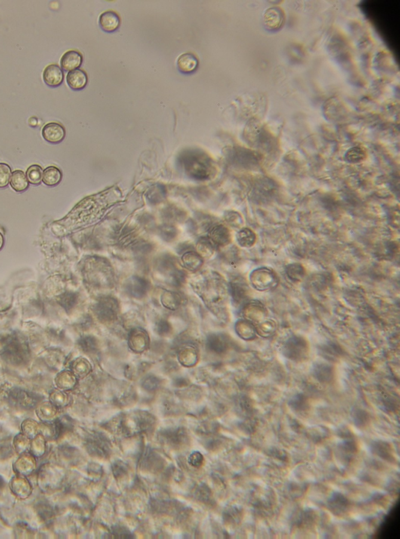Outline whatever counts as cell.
I'll list each match as a JSON object with an SVG mask.
<instances>
[{
    "label": "cell",
    "mask_w": 400,
    "mask_h": 539,
    "mask_svg": "<svg viewBox=\"0 0 400 539\" xmlns=\"http://www.w3.org/2000/svg\"><path fill=\"white\" fill-rule=\"evenodd\" d=\"M182 165L185 173L196 180H207L214 174L215 169L211 160L202 152L189 151L182 158Z\"/></svg>",
    "instance_id": "obj_1"
},
{
    "label": "cell",
    "mask_w": 400,
    "mask_h": 539,
    "mask_svg": "<svg viewBox=\"0 0 400 539\" xmlns=\"http://www.w3.org/2000/svg\"><path fill=\"white\" fill-rule=\"evenodd\" d=\"M250 281L253 288L258 291L273 289L278 285L279 279L273 270L268 267L256 269L250 275Z\"/></svg>",
    "instance_id": "obj_2"
},
{
    "label": "cell",
    "mask_w": 400,
    "mask_h": 539,
    "mask_svg": "<svg viewBox=\"0 0 400 539\" xmlns=\"http://www.w3.org/2000/svg\"><path fill=\"white\" fill-rule=\"evenodd\" d=\"M283 353L288 359L300 362L306 359L309 354V345L302 336H293L283 346Z\"/></svg>",
    "instance_id": "obj_3"
},
{
    "label": "cell",
    "mask_w": 400,
    "mask_h": 539,
    "mask_svg": "<svg viewBox=\"0 0 400 539\" xmlns=\"http://www.w3.org/2000/svg\"><path fill=\"white\" fill-rule=\"evenodd\" d=\"M60 475L56 468L50 463H45L38 470V485L43 491H51L60 484Z\"/></svg>",
    "instance_id": "obj_4"
},
{
    "label": "cell",
    "mask_w": 400,
    "mask_h": 539,
    "mask_svg": "<svg viewBox=\"0 0 400 539\" xmlns=\"http://www.w3.org/2000/svg\"><path fill=\"white\" fill-rule=\"evenodd\" d=\"M13 467L17 475L30 476L37 469L36 457L30 452L21 453L13 463Z\"/></svg>",
    "instance_id": "obj_5"
},
{
    "label": "cell",
    "mask_w": 400,
    "mask_h": 539,
    "mask_svg": "<svg viewBox=\"0 0 400 539\" xmlns=\"http://www.w3.org/2000/svg\"><path fill=\"white\" fill-rule=\"evenodd\" d=\"M10 488L12 493L20 500H27L33 492L32 484L27 477L23 475L13 476L10 481Z\"/></svg>",
    "instance_id": "obj_6"
},
{
    "label": "cell",
    "mask_w": 400,
    "mask_h": 539,
    "mask_svg": "<svg viewBox=\"0 0 400 539\" xmlns=\"http://www.w3.org/2000/svg\"><path fill=\"white\" fill-rule=\"evenodd\" d=\"M66 136L64 127L58 123H49L42 128V136L48 143L57 144L61 143Z\"/></svg>",
    "instance_id": "obj_7"
},
{
    "label": "cell",
    "mask_w": 400,
    "mask_h": 539,
    "mask_svg": "<svg viewBox=\"0 0 400 539\" xmlns=\"http://www.w3.org/2000/svg\"><path fill=\"white\" fill-rule=\"evenodd\" d=\"M327 508L336 516H342L347 513L350 508V501L344 495L336 493L327 502Z\"/></svg>",
    "instance_id": "obj_8"
},
{
    "label": "cell",
    "mask_w": 400,
    "mask_h": 539,
    "mask_svg": "<svg viewBox=\"0 0 400 539\" xmlns=\"http://www.w3.org/2000/svg\"><path fill=\"white\" fill-rule=\"evenodd\" d=\"M209 239L212 243L218 246L228 245L231 242L230 231L222 224H216L211 227L209 232Z\"/></svg>",
    "instance_id": "obj_9"
},
{
    "label": "cell",
    "mask_w": 400,
    "mask_h": 539,
    "mask_svg": "<svg viewBox=\"0 0 400 539\" xmlns=\"http://www.w3.org/2000/svg\"><path fill=\"white\" fill-rule=\"evenodd\" d=\"M284 21V13L278 7L268 9L263 15V22L269 30H278Z\"/></svg>",
    "instance_id": "obj_10"
},
{
    "label": "cell",
    "mask_w": 400,
    "mask_h": 539,
    "mask_svg": "<svg viewBox=\"0 0 400 539\" xmlns=\"http://www.w3.org/2000/svg\"><path fill=\"white\" fill-rule=\"evenodd\" d=\"M64 75L63 70L56 63L48 65L44 70L43 79L50 87H58L63 83Z\"/></svg>",
    "instance_id": "obj_11"
},
{
    "label": "cell",
    "mask_w": 400,
    "mask_h": 539,
    "mask_svg": "<svg viewBox=\"0 0 400 539\" xmlns=\"http://www.w3.org/2000/svg\"><path fill=\"white\" fill-rule=\"evenodd\" d=\"M83 61V56L80 52L77 50H69L66 52L60 60L61 69L65 72H72L74 70L78 69Z\"/></svg>",
    "instance_id": "obj_12"
},
{
    "label": "cell",
    "mask_w": 400,
    "mask_h": 539,
    "mask_svg": "<svg viewBox=\"0 0 400 539\" xmlns=\"http://www.w3.org/2000/svg\"><path fill=\"white\" fill-rule=\"evenodd\" d=\"M99 26L106 32L116 31L121 25V19L116 12L107 10L102 13L99 20Z\"/></svg>",
    "instance_id": "obj_13"
},
{
    "label": "cell",
    "mask_w": 400,
    "mask_h": 539,
    "mask_svg": "<svg viewBox=\"0 0 400 539\" xmlns=\"http://www.w3.org/2000/svg\"><path fill=\"white\" fill-rule=\"evenodd\" d=\"M66 82L70 88L78 91L85 88L88 83V76L83 70H74L66 75Z\"/></svg>",
    "instance_id": "obj_14"
},
{
    "label": "cell",
    "mask_w": 400,
    "mask_h": 539,
    "mask_svg": "<svg viewBox=\"0 0 400 539\" xmlns=\"http://www.w3.org/2000/svg\"><path fill=\"white\" fill-rule=\"evenodd\" d=\"M198 59L192 53L181 55L177 60V68L182 73H192L198 68Z\"/></svg>",
    "instance_id": "obj_15"
},
{
    "label": "cell",
    "mask_w": 400,
    "mask_h": 539,
    "mask_svg": "<svg viewBox=\"0 0 400 539\" xmlns=\"http://www.w3.org/2000/svg\"><path fill=\"white\" fill-rule=\"evenodd\" d=\"M4 351L7 355H17L20 356L25 353V351H28L25 343L21 342L17 336H10L7 338V343L4 346Z\"/></svg>",
    "instance_id": "obj_16"
},
{
    "label": "cell",
    "mask_w": 400,
    "mask_h": 539,
    "mask_svg": "<svg viewBox=\"0 0 400 539\" xmlns=\"http://www.w3.org/2000/svg\"><path fill=\"white\" fill-rule=\"evenodd\" d=\"M37 417L44 423H50L55 420L57 414L56 407L51 402H43L36 408Z\"/></svg>",
    "instance_id": "obj_17"
},
{
    "label": "cell",
    "mask_w": 400,
    "mask_h": 539,
    "mask_svg": "<svg viewBox=\"0 0 400 539\" xmlns=\"http://www.w3.org/2000/svg\"><path fill=\"white\" fill-rule=\"evenodd\" d=\"M313 373L315 378L321 383H329L334 378V370L327 364H318L314 367Z\"/></svg>",
    "instance_id": "obj_18"
},
{
    "label": "cell",
    "mask_w": 400,
    "mask_h": 539,
    "mask_svg": "<svg viewBox=\"0 0 400 539\" xmlns=\"http://www.w3.org/2000/svg\"><path fill=\"white\" fill-rule=\"evenodd\" d=\"M148 288L147 281L141 278L135 277L127 284V291L134 297H142Z\"/></svg>",
    "instance_id": "obj_19"
},
{
    "label": "cell",
    "mask_w": 400,
    "mask_h": 539,
    "mask_svg": "<svg viewBox=\"0 0 400 539\" xmlns=\"http://www.w3.org/2000/svg\"><path fill=\"white\" fill-rule=\"evenodd\" d=\"M47 439L41 433L38 434L31 440L30 452L36 458L43 457L47 452Z\"/></svg>",
    "instance_id": "obj_20"
},
{
    "label": "cell",
    "mask_w": 400,
    "mask_h": 539,
    "mask_svg": "<svg viewBox=\"0 0 400 539\" xmlns=\"http://www.w3.org/2000/svg\"><path fill=\"white\" fill-rule=\"evenodd\" d=\"M10 186L13 190L17 192H24L27 190L29 186V182L25 173L21 171H13L10 177Z\"/></svg>",
    "instance_id": "obj_21"
},
{
    "label": "cell",
    "mask_w": 400,
    "mask_h": 539,
    "mask_svg": "<svg viewBox=\"0 0 400 539\" xmlns=\"http://www.w3.org/2000/svg\"><path fill=\"white\" fill-rule=\"evenodd\" d=\"M62 180V173L57 167H49L45 169L42 175L44 184L48 186H57Z\"/></svg>",
    "instance_id": "obj_22"
},
{
    "label": "cell",
    "mask_w": 400,
    "mask_h": 539,
    "mask_svg": "<svg viewBox=\"0 0 400 539\" xmlns=\"http://www.w3.org/2000/svg\"><path fill=\"white\" fill-rule=\"evenodd\" d=\"M237 241L241 247L250 248L256 242V235L252 229L242 228L237 235Z\"/></svg>",
    "instance_id": "obj_23"
},
{
    "label": "cell",
    "mask_w": 400,
    "mask_h": 539,
    "mask_svg": "<svg viewBox=\"0 0 400 539\" xmlns=\"http://www.w3.org/2000/svg\"><path fill=\"white\" fill-rule=\"evenodd\" d=\"M371 450H372L373 453L376 456L383 459V460L390 461L391 460L393 459V453H392V447L387 442H374L372 445V447H371Z\"/></svg>",
    "instance_id": "obj_24"
},
{
    "label": "cell",
    "mask_w": 400,
    "mask_h": 539,
    "mask_svg": "<svg viewBox=\"0 0 400 539\" xmlns=\"http://www.w3.org/2000/svg\"><path fill=\"white\" fill-rule=\"evenodd\" d=\"M20 429H21V432L24 435H26L28 438H30L32 439L34 437L36 436L38 434L41 433L42 426L38 422L35 421V420H32V419H26V420L22 422Z\"/></svg>",
    "instance_id": "obj_25"
},
{
    "label": "cell",
    "mask_w": 400,
    "mask_h": 539,
    "mask_svg": "<svg viewBox=\"0 0 400 539\" xmlns=\"http://www.w3.org/2000/svg\"><path fill=\"white\" fill-rule=\"evenodd\" d=\"M30 438L24 435L22 432L17 434L13 439V446L16 453L20 455L21 453H27L30 450L31 445Z\"/></svg>",
    "instance_id": "obj_26"
},
{
    "label": "cell",
    "mask_w": 400,
    "mask_h": 539,
    "mask_svg": "<svg viewBox=\"0 0 400 539\" xmlns=\"http://www.w3.org/2000/svg\"><path fill=\"white\" fill-rule=\"evenodd\" d=\"M42 175H43V170L40 166L36 165V164L31 166L27 170V178H28V182H30L32 185H39L42 180Z\"/></svg>",
    "instance_id": "obj_27"
},
{
    "label": "cell",
    "mask_w": 400,
    "mask_h": 539,
    "mask_svg": "<svg viewBox=\"0 0 400 539\" xmlns=\"http://www.w3.org/2000/svg\"><path fill=\"white\" fill-rule=\"evenodd\" d=\"M208 346L211 350L222 352L226 350L228 342L222 335H212L209 338Z\"/></svg>",
    "instance_id": "obj_28"
},
{
    "label": "cell",
    "mask_w": 400,
    "mask_h": 539,
    "mask_svg": "<svg viewBox=\"0 0 400 539\" xmlns=\"http://www.w3.org/2000/svg\"><path fill=\"white\" fill-rule=\"evenodd\" d=\"M287 275L293 281H301L306 275L305 268L299 263H293L287 266Z\"/></svg>",
    "instance_id": "obj_29"
},
{
    "label": "cell",
    "mask_w": 400,
    "mask_h": 539,
    "mask_svg": "<svg viewBox=\"0 0 400 539\" xmlns=\"http://www.w3.org/2000/svg\"><path fill=\"white\" fill-rule=\"evenodd\" d=\"M97 311L100 318L104 320L110 319L114 315V306L112 301L105 300L100 302Z\"/></svg>",
    "instance_id": "obj_30"
},
{
    "label": "cell",
    "mask_w": 400,
    "mask_h": 539,
    "mask_svg": "<svg viewBox=\"0 0 400 539\" xmlns=\"http://www.w3.org/2000/svg\"><path fill=\"white\" fill-rule=\"evenodd\" d=\"M75 379L72 374L68 372L61 373L56 377V384L62 389H69L75 385Z\"/></svg>",
    "instance_id": "obj_31"
},
{
    "label": "cell",
    "mask_w": 400,
    "mask_h": 539,
    "mask_svg": "<svg viewBox=\"0 0 400 539\" xmlns=\"http://www.w3.org/2000/svg\"><path fill=\"white\" fill-rule=\"evenodd\" d=\"M231 287H232V294L235 300L239 302L247 296V285L243 281H235L232 283Z\"/></svg>",
    "instance_id": "obj_32"
},
{
    "label": "cell",
    "mask_w": 400,
    "mask_h": 539,
    "mask_svg": "<svg viewBox=\"0 0 400 539\" xmlns=\"http://www.w3.org/2000/svg\"><path fill=\"white\" fill-rule=\"evenodd\" d=\"M248 311H250V319L253 321H260L264 319L266 316V311L264 308L260 303H253L248 306Z\"/></svg>",
    "instance_id": "obj_33"
},
{
    "label": "cell",
    "mask_w": 400,
    "mask_h": 539,
    "mask_svg": "<svg viewBox=\"0 0 400 539\" xmlns=\"http://www.w3.org/2000/svg\"><path fill=\"white\" fill-rule=\"evenodd\" d=\"M240 335L245 339H255L256 338V326L253 325L252 323L247 322V321H242L239 326Z\"/></svg>",
    "instance_id": "obj_34"
},
{
    "label": "cell",
    "mask_w": 400,
    "mask_h": 539,
    "mask_svg": "<svg viewBox=\"0 0 400 539\" xmlns=\"http://www.w3.org/2000/svg\"><path fill=\"white\" fill-rule=\"evenodd\" d=\"M256 328L257 334L266 337V336L271 335V334L275 332V329H276V327H275V322L268 320V321L259 323L257 327L256 326Z\"/></svg>",
    "instance_id": "obj_35"
},
{
    "label": "cell",
    "mask_w": 400,
    "mask_h": 539,
    "mask_svg": "<svg viewBox=\"0 0 400 539\" xmlns=\"http://www.w3.org/2000/svg\"><path fill=\"white\" fill-rule=\"evenodd\" d=\"M352 419H353V422L355 426L360 428V429L367 427V425L368 424L369 421H370V417H369L368 414L362 410H355V412L352 414Z\"/></svg>",
    "instance_id": "obj_36"
},
{
    "label": "cell",
    "mask_w": 400,
    "mask_h": 539,
    "mask_svg": "<svg viewBox=\"0 0 400 539\" xmlns=\"http://www.w3.org/2000/svg\"><path fill=\"white\" fill-rule=\"evenodd\" d=\"M12 172L10 166L7 164H0V188L8 186Z\"/></svg>",
    "instance_id": "obj_37"
},
{
    "label": "cell",
    "mask_w": 400,
    "mask_h": 539,
    "mask_svg": "<svg viewBox=\"0 0 400 539\" xmlns=\"http://www.w3.org/2000/svg\"><path fill=\"white\" fill-rule=\"evenodd\" d=\"M290 406L296 411L302 412V411H304L307 408L308 402L303 395H298L292 399L291 402H290Z\"/></svg>",
    "instance_id": "obj_38"
},
{
    "label": "cell",
    "mask_w": 400,
    "mask_h": 539,
    "mask_svg": "<svg viewBox=\"0 0 400 539\" xmlns=\"http://www.w3.org/2000/svg\"><path fill=\"white\" fill-rule=\"evenodd\" d=\"M225 219L228 224L236 229H241V227L243 225V219L237 212H228V214L225 215Z\"/></svg>",
    "instance_id": "obj_39"
},
{
    "label": "cell",
    "mask_w": 400,
    "mask_h": 539,
    "mask_svg": "<svg viewBox=\"0 0 400 539\" xmlns=\"http://www.w3.org/2000/svg\"><path fill=\"white\" fill-rule=\"evenodd\" d=\"M50 402L56 407H63L68 403V397L63 392L56 391L50 395Z\"/></svg>",
    "instance_id": "obj_40"
},
{
    "label": "cell",
    "mask_w": 400,
    "mask_h": 539,
    "mask_svg": "<svg viewBox=\"0 0 400 539\" xmlns=\"http://www.w3.org/2000/svg\"><path fill=\"white\" fill-rule=\"evenodd\" d=\"M346 158L350 162H359L364 158V152L360 148H352L348 152Z\"/></svg>",
    "instance_id": "obj_41"
},
{
    "label": "cell",
    "mask_w": 400,
    "mask_h": 539,
    "mask_svg": "<svg viewBox=\"0 0 400 539\" xmlns=\"http://www.w3.org/2000/svg\"><path fill=\"white\" fill-rule=\"evenodd\" d=\"M80 344H81V349L86 352H93L96 349V341L92 337H85L81 339Z\"/></svg>",
    "instance_id": "obj_42"
},
{
    "label": "cell",
    "mask_w": 400,
    "mask_h": 539,
    "mask_svg": "<svg viewBox=\"0 0 400 539\" xmlns=\"http://www.w3.org/2000/svg\"><path fill=\"white\" fill-rule=\"evenodd\" d=\"M76 303V297L75 295L69 294L63 296V299H61L60 301V304L64 308L65 310L70 311L75 306Z\"/></svg>",
    "instance_id": "obj_43"
},
{
    "label": "cell",
    "mask_w": 400,
    "mask_h": 539,
    "mask_svg": "<svg viewBox=\"0 0 400 539\" xmlns=\"http://www.w3.org/2000/svg\"><path fill=\"white\" fill-rule=\"evenodd\" d=\"M321 351H323V354H324V356H326V357H327V356H331V353L332 354V355H331L332 358L338 357V356H339L338 354H339V349H338V346H335V345H326L325 346H324V347L321 349Z\"/></svg>",
    "instance_id": "obj_44"
},
{
    "label": "cell",
    "mask_w": 400,
    "mask_h": 539,
    "mask_svg": "<svg viewBox=\"0 0 400 539\" xmlns=\"http://www.w3.org/2000/svg\"><path fill=\"white\" fill-rule=\"evenodd\" d=\"M157 329H158V331H159V334H167V333L170 331V325H169L168 323L166 322V321H161V322L158 324V328H157Z\"/></svg>",
    "instance_id": "obj_45"
},
{
    "label": "cell",
    "mask_w": 400,
    "mask_h": 539,
    "mask_svg": "<svg viewBox=\"0 0 400 539\" xmlns=\"http://www.w3.org/2000/svg\"><path fill=\"white\" fill-rule=\"evenodd\" d=\"M4 245V235L0 233V250H2L3 247Z\"/></svg>",
    "instance_id": "obj_46"
}]
</instances>
